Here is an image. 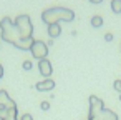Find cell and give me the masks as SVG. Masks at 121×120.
<instances>
[{
  "label": "cell",
  "instance_id": "6da1fadb",
  "mask_svg": "<svg viewBox=\"0 0 121 120\" xmlns=\"http://www.w3.org/2000/svg\"><path fill=\"white\" fill-rule=\"evenodd\" d=\"M0 35H2V40L13 45L15 48H20V50H30L33 40H25L22 38L20 32L17 30L13 20L10 17H4L2 20H0Z\"/></svg>",
  "mask_w": 121,
  "mask_h": 120
},
{
  "label": "cell",
  "instance_id": "7a4b0ae2",
  "mask_svg": "<svg viewBox=\"0 0 121 120\" xmlns=\"http://www.w3.org/2000/svg\"><path fill=\"white\" fill-rule=\"evenodd\" d=\"M90 113L88 120H118V115L113 110L104 108L103 100L96 95H90Z\"/></svg>",
  "mask_w": 121,
  "mask_h": 120
},
{
  "label": "cell",
  "instance_id": "3957f363",
  "mask_svg": "<svg viewBox=\"0 0 121 120\" xmlns=\"http://www.w3.org/2000/svg\"><path fill=\"white\" fill-rule=\"evenodd\" d=\"M73 19H75V12L65 7H52L42 12V20L47 25L58 24V22H71Z\"/></svg>",
  "mask_w": 121,
  "mask_h": 120
},
{
  "label": "cell",
  "instance_id": "277c9868",
  "mask_svg": "<svg viewBox=\"0 0 121 120\" xmlns=\"http://www.w3.org/2000/svg\"><path fill=\"white\" fill-rule=\"evenodd\" d=\"M13 24H15L17 30L20 32L22 38H25V40H33V24H32V19H30V15H25V14H22V15L15 17Z\"/></svg>",
  "mask_w": 121,
  "mask_h": 120
},
{
  "label": "cell",
  "instance_id": "5b68a950",
  "mask_svg": "<svg viewBox=\"0 0 121 120\" xmlns=\"http://www.w3.org/2000/svg\"><path fill=\"white\" fill-rule=\"evenodd\" d=\"M30 52H32V57L37 58V60L47 58V55H48V45L43 40H33V43L30 47Z\"/></svg>",
  "mask_w": 121,
  "mask_h": 120
},
{
  "label": "cell",
  "instance_id": "8992f818",
  "mask_svg": "<svg viewBox=\"0 0 121 120\" xmlns=\"http://www.w3.org/2000/svg\"><path fill=\"white\" fill-rule=\"evenodd\" d=\"M38 70L45 78H50V75L53 73V65L48 58H42V60H38Z\"/></svg>",
  "mask_w": 121,
  "mask_h": 120
},
{
  "label": "cell",
  "instance_id": "52a82bcc",
  "mask_svg": "<svg viewBox=\"0 0 121 120\" xmlns=\"http://www.w3.org/2000/svg\"><path fill=\"white\" fill-rule=\"evenodd\" d=\"M10 115H18V108H17V103L13 100L7 107H0V120H4V118H7Z\"/></svg>",
  "mask_w": 121,
  "mask_h": 120
},
{
  "label": "cell",
  "instance_id": "ba28073f",
  "mask_svg": "<svg viewBox=\"0 0 121 120\" xmlns=\"http://www.w3.org/2000/svg\"><path fill=\"white\" fill-rule=\"evenodd\" d=\"M35 88L40 90V92H50V90L55 88V82H53L52 78H45V80L38 82V83L35 85Z\"/></svg>",
  "mask_w": 121,
  "mask_h": 120
},
{
  "label": "cell",
  "instance_id": "9c48e42d",
  "mask_svg": "<svg viewBox=\"0 0 121 120\" xmlns=\"http://www.w3.org/2000/svg\"><path fill=\"white\" fill-rule=\"evenodd\" d=\"M48 35H50L52 38L60 37V35H61V27H60V24H52V25H48Z\"/></svg>",
  "mask_w": 121,
  "mask_h": 120
},
{
  "label": "cell",
  "instance_id": "30bf717a",
  "mask_svg": "<svg viewBox=\"0 0 121 120\" xmlns=\"http://www.w3.org/2000/svg\"><path fill=\"white\" fill-rule=\"evenodd\" d=\"M9 103H12V98L9 97V92L0 90V107H7Z\"/></svg>",
  "mask_w": 121,
  "mask_h": 120
},
{
  "label": "cell",
  "instance_id": "8fae6325",
  "mask_svg": "<svg viewBox=\"0 0 121 120\" xmlns=\"http://www.w3.org/2000/svg\"><path fill=\"white\" fill-rule=\"evenodd\" d=\"M111 10L114 14H121V0H111Z\"/></svg>",
  "mask_w": 121,
  "mask_h": 120
},
{
  "label": "cell",
  "instance_id": "7c38bea8",
  "mask_svg": "<svg viewBox=\"0 0 121 120\" xmlns=\"http://www.w3.org/2000/svg\"><path fill=\"white\" fill-rule=\"evenodd\" d=\"M91 25H93V27H96V29H98V27H101V25H103V19H101L99 15L91 17Z\"/></svg>",
  "mask_w": 121,
  "mask_h": 120
},
{
  "label": "cell",
  "instance_id": "4fadbf2b",
  "mask_svg": "<svg viewBox=\"0 0 121 120\" xmlns=\"http://www.w3.org/2000/svg\"><path fill=\"white\" fill-rule=\"evenodd\" d=\"M40 108H42V110H45V112H47V110H50V102L43 100V102L40 103Z\"/></svg>",
  "mask_w": 121,
  "mask_h": 120
},
{
  "label": "cell",
  "instance_id": "5bb4252c",
  "mask_svg": "<svg viewBox=\"0 0 121 120\" xmlns=\"http://www.w3.org/2000/svg\"><path fill=\"white\" fill-rule=\"evenodd\" d=\"M113 87H114V90H118L121 93V80H114L113 82Z\"/></svg>",
  "mask_w": 121,
  "mask_h": 120
},
{
  "label": "cell",
  "instance_id": "9a60e30c",
  "mask_svg": "<svg viewBox=\"0 0 121 120\" xmlns=\"http://www.w3.org/2000/svg\"><path fill=\"white\" fill-rule=\"evenodd\" d=\"M23 68H25V70H32V62L25 60V62H23Z\"/></svg>",
  "mask_w": 121,
  "mask_h": 120
},
{
  "label": "cell",
  "instance_id": "2e32d148",
  "mask_svg": "<svg viewBox=\"0 0 121 120\" xmlns=\"http://www.w3.org/2000/svg\"><path fill=\"white\" fill-rule=\"evenodd\" d=\"M20 120H33V117L30 115V113H25V115H22V118Z\"/></svg>",
  "mask_w": 121,
  "mask_h": 120
},
{
  "label": "cell",
  "instance_id": "e0dca14e",
  "mask_svg": "<svg viewBox=\"0 0 121 120\" xmlns=\"http://www.w3.org/2000/svg\"><path fill=\"white\" fill-rule=\"evenodd\" d=\"M104 40L106 42H111L113 40V34H104Z\"/></svg>",
  "mask_w": 121,
  "mask_h": 120
},
{
  "label": "cell",
  "instance_id": "ac0fdd59",
  "mask_svg": "<svg viewBox=\"0 0 121 120\" xmlns=\"http://www.w3.org/2000/svg\"><path fill=\"white\" fill-rule=\"evenodd\" d=\"M4 77V67H2V63H0V78Z\"/></svg>",
  "mask_w": 121,
  "mask_h": 120
},
{
  "label": "cell",
  "instance_id": "d6986e66",
  "mask_svg": "<svg viewBox=\"0 0 121 120\" xmlns=\"http://www.w3.org/2000/svg\"><path fill=\"white\" fill-rule=\"evenodd\" d=\"M90 2H91V4H96V5H98V4H101V2H103V0H90Z\"/></svg>",
  "mask_w": 121,
  "mask_h": 120
},
{
  "label": "cell",
  "instance_id": "ffe728a7",
  "mask_svg": "<svg viewBox=\"0 0 121 120\" xmlns=\"http://www.w3.org/2000/svg\"><path fill=\"white\" fill-rule=\"evenodd\" d=\"M119 102H121V93H119Z\"/></svg>",
  "mask_w": 121,
  "mask_h": 120
}]
</instances>
